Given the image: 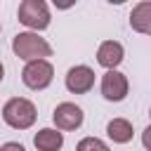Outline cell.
<instances>
[{"label": "cell", "mask_w": 151, "mask_h": 151, "mask_svg": "<svg viewBox=\"0 0 151 151\" xmlns=\"http://www.w3.org/2000/svg\"><path fill=\"white\" fill-rule=\"evenodd\" d=\"M54 78V66L47 61V59H38V61H28L21 71V83L28 87V90H45L50 87Z\"/></svg>", "instance_id": "obj_4"}, {"label": "cell", "mask_w": 151, "mask_h": 151, "mask_svg": "<svg viewBox=\"0 0 151 151\" xmlns=\"http://www.w3.org/2000/svg\"><path fill=\"white\" fill-rule=\"evenodd\" d=\"M64 83H66V90L71 94H87L94 87V71L90 66H85V64L71 66Z\"/></svg>", "instance_id": "obj_6"}, {"label": "cell", "mask_w": 151, "mask_h": 151, "mask_svg": "<svg viewBox=\"0 0 151 151\" xmlns=\"http://www.w3.org/2000/svg\"><path fill=\"white\" fill-rule=\"evenodd\" d=\"M17 17H19V21H21L26 28H31L33 33L45 31V28L50 26V21H52L50 7H47L45 0H24V2L19 5V9H17Z\"/></svg>", "instance_id": "obj_3"}, {"label": "cell", "mask_w": 151, "mask_h": 151, "mask_svg": "<svg viewBox=\"0 0 151 151\" xmlns=\"http://www.w3.org/2000/svg\"><path fill=\"white\" fill-rule=\"evenodd\" d=\"M0 151H26L19 142H7V144H2L0 146Z\"/></svg>", "instance_id": "obj_13"}, {"label": "cell", "mask_w": 151, "mask_h": 151, "mask_svg": "<svg viewBox=\"0 0 151 151\" xmlns=\"http://www.w3.org/2000/svg\"><path fill=\"white\" fill-rule=\"evenodd\" d=\"M0 28H2V26H0Z\"/></svg>", "instance_id": "obj_15"}, {"label": "cell", "mask_w": 151, "mask_h": 151, "mask_svg": "<svg viewBox=\"0 0 151 151\" xmlns=\"http://www.w3.org/2000/svg\"><path fill=\"white\" fill-rule=\"evenodd\" d=\"M2 78H5V66H2V61H0V83H2Z\"/></svg>", "instance_id": "obj_14"}, {"label": "cell", "mask_w": 151, "mask_h": 151, "mask_svg": "<svg viewBox=\"0 0 151 151\" xmlns=\"http://www.w3.org/2000/svg\"><path fill=\"white\" fill-rule=\"evenodd\" d=\"M106 134H109V139H111L113 144H127V142H132L134 130H132V123H130V120H125V118H113V120H109V125H106Z\"/></svg>", "instance_id": "obj_11"}, {"label": "cell", "mask_w": 151, "mask_h": 151, "mask_svg": "<svg viewBox=\"0 0 151 151\" xmlns=\"http://www.w3.org/2000/svg\"><path fill=\"white\" fill-rule=\"evenodd\" d=\"M130 26L137 33H144V35L151 33V2L149 0L137 2L132 7V12H130Z\"/></svg>", "instance_id": "obj_10"}, {"label": "cell", "mask_w": 151, "mask_h": 151, "mask_svg": "<svg viewBox=\"0 0 151 151\" xmlns=\"http://www.w3.org/2000/svg\"><path fill=\"white\" fill-rule=\"evenodd\" d=\"M33 146L38 151H59L64 146V132L54 127H42L33 134Z\"/></svg>", "instance_id": "obj_9"}, {"label": "cell", "mask_w": 151, "mask_h": 151, "mask_svg": "<svg viewBox=\"0 0 151 151\" xmlns=\"http://www.w3.org/2000/svg\"><path fill=\"white\" fill-rule=\"evenodd\" d=\"M76 151H111L106 146V142H101L99 137H83L76 144Z\"/></svg>", "instance_id": "obj_12"}, {"label": "cell", "mask_w": 151, "mask_h": 151, "mask_svg": "<svg viewBox=\"0 0 151 151\" xmlns=\"http://www.w3.org/2000/svg\"><path fill=\"white\" fill-rule=\"evenodd\" d=\"M130 83L125 78V73L120 71H106L101 76V97L106 101H123L127 97Z\"/></svg>", "instance_id": "obj_7"}, {"label": "cell", "mask_w": 151, "mask_h": 151, "mask_svg": "<svg viewBox=\"0 0 151 151\" xmlns=\"http://www.w3.org/2000/svg\"><path fill=\"white\" fill-rule=\"evenodd\" d=\"M12 52L21 59V61H38V59H47L52 57V45L40 38L33 31H21L12 38Z\"/></svg>", "instance_id": "obj_1"}, {"label": "cell", "mask_w": 151, "mask_h": 151, "mask_svg": "<svg viewBox=\"0 0 151 151\" xmlns=\"http://www.w3.org/2000/svg\"><path fill=\"white\" fill-rule=\"evenodd\" d=\"M52 120H54V125H57L59 132H71V130H78L83 125L85 113H83V109L78 104L61 101V104H57V109L52 113Z\"/></svg>", "instance_id": "obj_5"}, {"label": "cell", "mask_w": 151, "mask_h": 151, "mask_svg": "<svg viewBox=\"0 0 151 151\" xmlns=\"http://www.w3.org/2000/svg\"><path fill=\"white\" fill-rule=\"evenodd\" d=\"M35 118H38V111H35V104L31 99L12 97L2 106V120L9 127H14V130H28V127H33Z\"/></svg>", "instance_id": "obj_2"}, {"label": "cell", "mask_w": 151, "mask_h": 151, "mask_svg": "<svg viewBox=\"0 0 151 151\" xmlns=\"http://www.w3.org/2000/svg\"><path fill=\"white\" fill-rule=\"evenodd\" d=\"M123 57H125V50L118 40H104L97 47V61L106 71H116V66L123 61Z\"/></svg>", "instance_id": "obj_8"}]
</instances>
